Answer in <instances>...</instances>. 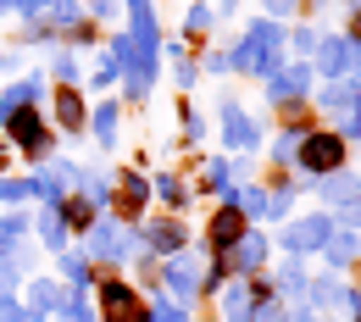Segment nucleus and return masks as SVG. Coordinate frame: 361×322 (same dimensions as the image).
Wrapping results in <instances>:
<instances>
[{"label": "nucleus", "mask_w": 361, "mask_h": 322, "mask_svg": "<svg viewBox=\"0 0 361 322\" xmlns=\"http://www.w3.org/2000/svg\"><path fill=\"white\" fill-rule=\"evenodd\" d=\"M56 100H61V123H67V128H78V123H84V100H78L73 89H61Z\"/></svg>", "instance_id": "obj_6"}, {"label": "nucleus", "mask_w": 361, "mask_h": 322, "mask_svg": "<svg viewBox=\"0 0 361 322\" xmlns=\"http://www.w3.org/2000/svg\"><path fill=\"white\" fill-rule=\"evenodd\" d=\"M11 139H17V144H23L28 156H39V150H45V144H50L45 123H39L34 111H11Z\"/></svg>", "instance_id": "obj_2"}, {"label": "nucleus", "mask_w": 361, "mask_h": 322, "mask_svg": "<svg viewBox=\"0 0 361 322\" xmlns=\"http://www.w3.org/2000/svg\"><path fill=\"white\" fill-rule=\"evenodd\" d=\"M106 322H145V311H139V300L123 289V283H106Z\"/></svg>", "instance_id": "obj_3"}, {"label": "nucleus", "mask_w": 361, "mask_h": 322, "mask_svg": "<svg viewBox=\"0 0 361 322\" xmlns=\"http://www.w3.org/2000/svg\"><path fill=\"white\" fill-rule=\"evenodd\" d=\"M139 200H145V184H139V178H123V184H117V211H123V217H134Z\"/></svg>", "instance_id": "obj_5"}, {"label": "nucleus", "mask_w": 361, "mask_h": 322, "mask_svg": "<svg viewBox=\"0 0 361 322\" xmlns=\"http://www.w3.org/2000/svg\"><path fill=\"white\" fill-rule=\"evenodd\" d=\"M350 34H356V39H361V17H350Z\"/></svg>", "instance_id": "obj_9"}, {"label": "nucleus", "mask_w": 361, "mask_h": 322, "mask_svg": "<svg viewBox=\"0 0 361 322\" xmlns=\"http://www.w3.org/2000/svg\"><path fill=\"white\" fill-rule=\"evenodd\" d=\"M156 244H161V250H173V244H178V228H173V223H167V228H156Z\"/></svg>", "instance_id": "obj_8"}, {"label": "nucleus", "mask_w": 361, "mask_h": 322, "mask_svg": "<svg viewBox=\"0 0 361 322\" xmlns=\"http://www.w3.org/2000/svg\"><path fill=\"white\" fill-rule=\"evenodd\" d=\"M339 161H345V139L334 134H312L300 144V167H312V173H334Z\"/></svg>", "instance_id": "obj_1"}, {"label": "nucleus", "mask_w": 361, "mask_h": 322, "mask_svg": "<svg viewBox=\"0 0 361 322\" xmlns=\"http://www.w3.org/2000/svg\"><path fill=\"white\" fill-rule=\"evenodd\" d=\"M67 223L84 228V223H90V200H67Z\"/></svg>", "instance_id": "obj_7"}, {"label": "nucleus", "mask_w": 361, "mask_h": 322, "mask_svg": "<svg viewBox=\"0 0 361 322\" xmlns=\"http://www.w3.org/2000/svg\"><path fill=\"white\" fill-rule=\"evenodd\" d=\"M239 233H245V211H233V206H228V211L212 217V244H217V250L239 244Z\"/></svg>", "instance_id": "obj_4"}]
</instances>
